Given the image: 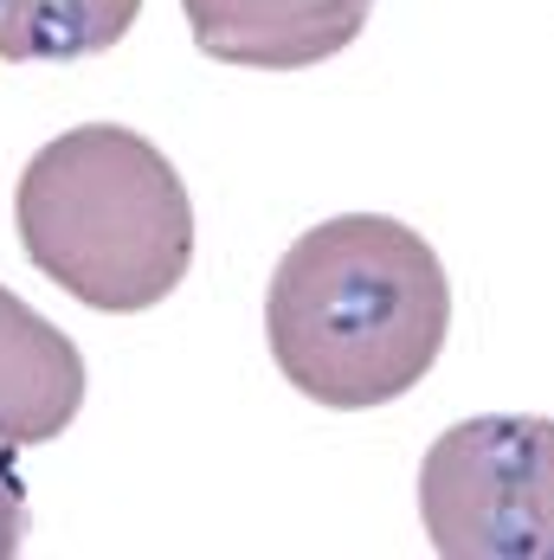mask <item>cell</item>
I'll return each instance as SVG.
<instances>
[{"instance_id":"cell-1","label":"cell","mask_w":554,"mask_h":560,"mask_svg":"<svg viewBox=\"0 0 554 560\" xmlns=\"http://www.w3.org/2000/svg\"><path fill=\"white\" fill-rule=\"evenodd\" d=\"M451 329V283L439 252L388 213H342L310 225L265 290V336L277 374L303 399L368 412L413 393Z\"/></svg>"},{"instance_id":"cell-2","label":"cell","mask_w":554,"mask_h":560,"mask_svg":"<svg viewBox=\"0 0 554 560\" xmlns=\"http://www.w3.org/2000/svg\"><path fill=\"white\" fill-rule=\"evenodd\" d=\"M13 220L26 258L104 316L155 310L194 265V200L174 162L123 122L46 142L20 174Z\"/></svg>"},{"instance_id":"cell-3","label":"cell","mask_w":554,"mask_h":560,"mask_svg":"<svg viewBox=\"0 0 554 560\" xmlns=\"http://www.w3.org/2000/svg\"><path fill=\"white\" fill-rule=\"evenodd\" d=\"M419 515L445 560H554V419L451 425L419 464Z\"/></svg>"},{"instance_id":"cell-4","label":"cell","mask_w":554,"mask_h":560,"mask_svg":"<svg viewBox=\"0 0 554 560\" xmlns=\"http://www.w3.org/2000/svg\"><path fill=\"white\" fill-rule=\"evenodd\" d=\"M194 46L239 71H303L348 52L374 0H181Z\"/></svg>"},{"instance_id":"cell-5","label":"cell","mask_w":554,"mask_h":560,"mask_svg":"<svg viewBox=\"0 0 554 560\" xmlns=\"http://www.w3.org/2000/svg\"><path fill=\"white\" fill-rule=\"evenodd\" d=\"M84 406V354L0 283V445H46Z\"/></svg>"},{"instance_id":"cell-6","label":"cell","mask_w":554,"mask_h":560,"mask_svg":"<svg viewBox=\"0 0 554 560\" xmlns=\"http://www.w3.org/2000/svg\"><path fill=\"white\" fill-rule=\"evenodd\" d=\"M142 0H0L7 65H71L97 58L136 26Z\"/></svg>"},{"instance_id":"cell-7","label":"cell","mask_w":554,"mask_h":560,"mask_svg":"<svg viewBox=\"0 0 554 560\" xmlns=\"http://www.w3.org/2000/svg\"><path fill=\"white\" fill-rule=\"evenodd\" d=\"M20 541H26V497H20V483L0 470V560L20 555Z\"/></svg>"}]
</instances>
